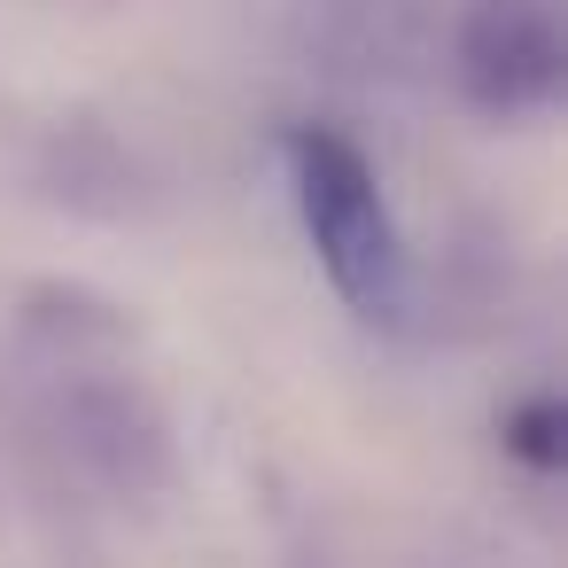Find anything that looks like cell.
Wrapping results in <instances>:
<instances>
[{"label":"cell","mask_w":568,"mask_h":568,"mask_svg":"<svg viewBox=\"0 0 568 568\" xmlns=\"http://www.w3.org/2000/svg\"><path fill=\"white\" fill-rule=\"evenodd\" d=\"M552 428H560V413H552V405H529V413L514 420V444H521V452H529L537 467H552V459H560V444H552Z\"/></svg>","instance_id":"cell-4"},{"label":"cell","mask_w":568,"mask_h":568,"mask_svg":"<svg viewBox=\"0 0 568 568\" xmlns=\"http://www.w3.org/2000/svg\"><path fill=\"white\" fill-rule=\"evenodd\" d=\"M48 374V436L63 444V459L118 498L149 490L164 467V420L149 413L141 382L125 366H94L87 351L55 358Z\"/></svg>","instance_id":"cell-2"},{"label":"cell","mask_w":568,"mask_h":568,"mask_svg":"<svg viewBox=\"0 0 568 568\" xmlns=\"http://www.w3.org/2000/svg\"><path fill=\"white\" fill-rule=\"evenodd\" d=\"M288 180H296L304 234H312L327 281L343 288V304L366 320H389L405 296V250H397V226H389V203H382L366 156L335 133H296Z\"/></svg>","instance_id":"cell-1"},{"label":"cell","mask_w":568,"mask_h":568,"mask_svg":"<svg viewBox=\"0 0 568 568\" xmlns=\"http://www.w3.org/2000/svg\"><path fill=\"white\" fill-rule=\"evenodd\" d=\"M568 79V24L560 0H475L459 24V87L490 118L552 110Z\"/></svg>","instance_id":"cell-3"}]
</instances>
